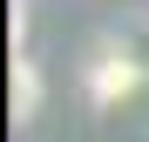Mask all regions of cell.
Segmentation results:
<instances>
[{
	"instance_id": "obj_3",
	"label": "cell",
	"mask_w": 149,
	"mask_h": 142,
	"mask_svg": "<svg viewBox=\"0 0 149 142\" xmlns=\"http://www.w3.org/2000/svg\"><path fill=\"white\" fill-rule=\"evenodd\" d=\"M7 41H14V61H20V41H27V7L14 0V14H7Z\"/></svg>"
},
{
	"instance_id": "obj_2",
	"label": "cell",
	"mask_w": 149,
	"mask_h": 142,
	"mask_svg": "<svg viewBox=\"0 0 149 142\" xmlns=\"http://www.w3.org/2000/svg\"><path fill=\"white\" fill-rule=\"evenodd\" d=\"M34 115H41V68L20 54L14 61V122H34Z\"/></svg>"
},
{
	"instance_id": "obj_1",
	"label": "cell",
	"mask_w": 149,
	"mask_h": 142,
	"mask_svg": "<svg viewBox=\"0 0 149 142\" xmlns=\"http://www.w3.org/2000/svg\"><path fill=\"white\" fill-rule=\"evenodd\" d=\"M81 81H88V102H95V108H122V102L149 81V61L129 54V41L102 34V41H95V54H88V68H81Z\"/></svg>"
}]
</instances>
